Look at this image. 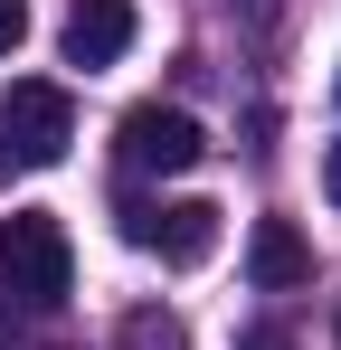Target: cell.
Segmentation results:
<instances>
[{"mask_svg":"<svg viewBox=\"0 0 341 350\" xmlns=\"http://www.w3.org/2000/svg\"><path fill=\"white\" fill-rule=\"evenodd\" d=\"M247 275H256L266 293L303 284V275H313V246H303V228H284V218H256V237H247Z\"/></svg>","mask_w":341,"mask_h":350,"instance_id":"8992f818","label":"cell"},{"mask_svg":"<svg viewBox=\"0 0 341 350\" xmlns=\"http://www.w3.org/2000/svg\"><path fill=\"white\" fill-rule=\"evenodd\" d=\"M19 38H29V0H0V57H10Z\"/></svg>","mask_w":341,"mask_h":350,"instance_id":"ba28073f","label":"cell"},{"mask_svg":"<svg viewBox=\"0 0 341 350\" xmlns=\"http://www.w3.org/2000/svg\"><path fill=\"white\" fill-rule=\"evenodd\" d=\"M247 350H294V341H284L275 322H266V332H247Z\"/></svg>","mask_w":341,"mask_h":350,"instance_id":"9c48e42d","label":"cell"},{"mask_svg":"<svg viewBox=\"0 0 341 350\" xmlns=\"http://www.w3.org/2000/svg\"><path fill=\"white\" fill-rule=\"evenodd\" d=\"M114 350H190V332H180V312H162V303H142V312H123V332H114Z\"/></svg>","mask_w":341,"mask_h":350,"instance_id":"52a82bcc","label":"cell"},{"mask_svg":"<svg viewBox=\"0 0 341 350\" xmlns=\"http://www.w3.org/2000/svg\"><path fill=\"white\" fill-rule=\"evenodd\" d=\"M123 237L162 265H209L218 256V208L209 199H170V208H123Z\"/></svg>","mask_w":341,"mask_h":350,"instance_id":"3957f363","label":"cell"},{"mask_svg":"<svg viewBox=\"0 0 341 350\" xmlns=\"http://www.w3.org/2000/svg\"><path fill=\"white\" fill-rule=\"evenodd\" d=\"M123 161L133 171H199L209 161V133L180 114V105H133L123 114Z\"/></svg>","mask_w":341,"mask_h":350,"instance_id":"277c9868","label":"cell"},{"mask_svg":"<svg viewBox=\"0 0 341 350\" xmlns=\"http://www.w3.org/2000/svg\"><path fill=\"white\" fill-rule=\"evenodd\" d=\"M57 48H66V66H114L123 48H133V0H76L66 10V29H57Z\"/></svg>","mask_w":341,"mask_h":350,"instance_id":"5b68a950","label":"cell"},{"mask_svg":"<svg viewBox=\"0 0 341 350\" xmlns=\"http://www.w3.org/2000/svg\"><path fill=\"white\" fill-rule=\"evenodd\" d=\"M66 142H76V105H66V85L19 76V85L0 95V171H57Z\"/></svg>","mask_w":341,"mask_h":350,"instance_id":"6da1fadb","label":"cell"},{"mask_svg":"<svg viewBox=\"0 0 341 350\" xmlns=\"http://www.w3.org/2000/svg\"><path fill=\"white\" fill-rule=\"evenodd\" d=\"M0 275H10L19 303H66L76 246H66V228H57L48 208H10V218H0Z\"/></svg>","mask_w":341,"mask_h":350,"instance_id":"7a4b0ae2","label":"cell"},{"mask_svg":"<svg viewBox=\"0 0 341 350\" xmlns=\"http://www.w3.org/2000/svg\"><path fill=\"white\" fill-rule=\"evenodd\" d=\"M323 189H332V199H341V142H332V161H323Z\"/></svg>","mask_w":341,"mask_h":350,"instance_id":"30bf717a","label":"cell"}]
</instances>
